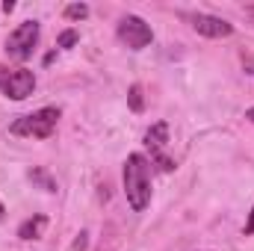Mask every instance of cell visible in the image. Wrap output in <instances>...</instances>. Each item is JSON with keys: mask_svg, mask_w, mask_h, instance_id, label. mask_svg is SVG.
Returning a JSON list of instances; mask_svg holds the SVG:
<instances>
[{"mask_svg": "<svg viewBox=\"0 0 254 251\" xmlns=\"http://www.w3.org/2000/svg\"><path fill=\"white\" fill-rule=\"evenodd\" d=\"M145 145L151 148V160L163 169V172H172L175 169V160L166 157V145H169V125L166 122H157L145 133Z\"/></svg>", "mask_w": 254, "mask_h": 251, "instance_id": "obj_6", "label": "cell"}, {"mask_svg": "<svg viewBox=\"0 0 254 251\" xmlns=\"http://www.w3.org/2000/svg\"><path fill=\"white\" fill-rule=\"evenodd\" d=\"M3 216H6V207H3V204H0V219H3Z\"/></svg>", "mask_w": 254, "mask_h": 251, "instance_id": "obj_18", "label": "cell"}, {"mask_svg": "<svg viewBox=\"0 0 254 251\" xmlns=\"http://www.w3.org/2000/svg\"><path fill=\"white\" fill-rule=\"evenodd\" d=\"M36 89V74L27 68H6L0 65V92L12 101H24L30 98Z\"/></svg>", "mask_w": 254, "mask_h": 251, "instance_id": "obj_3", "label": "cell"}, {"mask_svg": "<svg viewBox=\"0 0 254 251\" xmlns=\"http://www.w3.org/2000/svg\"><path fill=\"white\" fill-rule=\"evenodd\" d=\"M71 45H77V33L74 30H65L63 36H60V48H71Z\"/></svg>", "mask_w": 254, "mask_h": 251, "instance_id": "obj_12", "label": "cell"}, {"mask_svg": "<svg viewBox=\"0 0 254 251\" xmlns=\"http://www.w3.org/2000/svg\"><path fill=\"white\" fill-rule=\"evenodd\" d=\"M36 42H39V24H36V21H24L18 30L9 33V39H6V54H9L12 60L24 63V60L33 57Z\"/></svg>", "mask_w": 254, "mask_h": 251, "instance_id": "obj_4", "label": "cell"}, {"mask_svg": "<svg viewBox=\"0 0 254 251\" xmlns=\"http://www.w3.org/2000/svg\"><path fill=\"white\" fill-rule=\"evenodd\" d=\"M246 119H249V122L254 125V107H252V110H246Z\"/></svg>", "mask_w": 254, "mask_h": 251, "instance_id": "obj_16", "label": "cell"}, {"mask_svg": "<svg viewBox=\"0 0 254 251\" xmlns=\"http://www.w3.org/2000/svg\"><path fill=\"white\" fill-rule=\"evenodd\" d=\"M246 65H249V68H252V74H254V60H246Z\"/></svg>", "mask_w": 254, "mask_h": 251, "instance_id": "obj_17", "label": "cell"}, {"mask_svg": "<svg viewBox=\"0 0 254 251\" xmlns=\"http://www.w3.org/2000/svg\"><path fill=\"white\" fill-rule=\"evenodd\" d=\"M192 27H195V33H201L207 39H228L234 33V24H228L225 18H216V15H192Z\"/></svg>", "mask_w": 254, "mask_h": 251, "instance_id": "obj_7", "label": "cell"}, {"mask_svg": "<svg viewBox=\"0 0 254 251\" xmlns=\"http://www.w3.org/2000/svg\"><path fill=\"white\" fill-rule=\"evenodd\" d=\"M60 122V110L57 107H45V110H36L30 116H21L9 125L12 136H24V139H51L54 130Z\"/></svg>", "mask_w": 254, "mask_h": 251, "instance_id": "obj_2", "label": "cell"}, {"mask_svg": "<svg viewBox=\"0 0 254 251\" xmlns=\"http://www.w3.org/2000/svg\"><path fill=\"white\" fill-rule=\"evenodd\" d=\"M243 231H246V237H252V234H254V207H252V213H249V222H246V228H243Z\"/></svg>", "mask_w": 254, "mask_h": 251, "instance_id": "obj_13", "label": "cell"}, {"mask_svg": "<svg viewBox=\"0 0 254 251\" xmlns=\"http://www.w3.org/2000/svg\"><path fill=\"white\" fill-rule=\"evenodd\" d=\"M246 15H249V21L254 24V6H246Z\"/></svg>", "mask_w": 254, "mask_h": 251, "instance_id": "obj_15", "label": "cell"}, {"mask_svg": "<svg viewBox=\"0 0 254 251\" xmlns=\"http://www.w3.org/2000/svg\"><path fill=\"white\" fill-rule=\"evenodd\" d=\"M45 225H48V216H33V219H27V222H21V228H18V237L21 240H39L42 237V231H45Z\"/></svg>", "mask_w": 254, "mask_h": 251, "instance_id": "obj_8", "label": "cell"}, {"mask_svg": "<svg viewBox=\"0 0 254 251\" xmlns=\"http://www.w3.org/2000/svg\"><path fill=\"white\" fill-rule=\"evenodd\" d=\"M119 39L125 42L130 51H142V48H148L154 42V33H151V27L139 15H127L119 24Z\"/></svg>", "mask_w": 254, "mask_h": 251, "instance_id": "obj_5", "label": "cell"}, {"mask_svg": "<svg viewBox=\"0 0 254 251\" xmlns=\"http://www.w3.org/2000/svg\"><path fill=\"white\" fill-rule=\"evenodd\" d=\"M125 195L133 213L151 204V163L142 154H130L125 163Z\"/></svg>", "mask_w": 254, "mask_h": 251, "instance_id": "obj_1", "label": "cell"}, {"mask_svg": "<svg viewBox=\"0 0 254 251\" xmlns=\"http://www.w3.org/2000/svg\"><path fill=\"white\" fill-rule=\"evenodd\" d=\"M65 18H68V21H83V18H89V6L71 3V6H65Z\"/></svg>", "mask_w": 254, "mask_h": 251, "instance_id": "obj_9", "label": "cell"}, {"mask_svg": "<svg viewBox=\"0 0 254 251\" xmlns=\"http://www.w3.org/2000/svg\"><path fill=\"white\" fill-rule=\"evenodd\" d=\"M83 249H86V234H80V240L74 243V251H83Z\"/></svg>", "mask_w": 254, "mask_h": 251, "instance_id": "obj_14", "label": "cell"}, {"mask_svg": "<svg viewBox=\"0 0 254 251\" xmlns=\"http://www.w3.org/2000/svg\"><path fill=\"white\" fill-rule=\"evenodd\" d=\"M30 178H33V181H39V184L48 189V192H57V184H54V181H51L45 172H39V169H36V172H30Z\"/></svg>", "mask_w": 254, "mask_h": 251, "instance_id": "obj_11", "label": "cell"}, {"mask_svg": "<svg viewBox=\"0 0 254 251\" xmlns=\"http://www.w3.org/2000/svg\"><path fill=\"white\" fill-rule=\"evenodd\" d=\"M127 101H130V110H133V113H142V110H145V101H142V86H133V89H130V95H127Z\"/></svg>", "mask_w": 254, "mask_h": 251, "instance_id": "obj_10", "label": "cell"}]
</instances>
